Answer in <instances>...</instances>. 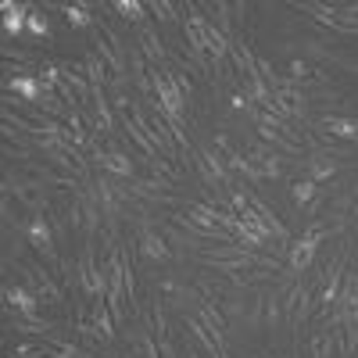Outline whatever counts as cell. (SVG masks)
<instances>
[{
	"mask_svg": "<svg viewBox=\"0 0 358 358\" xmlns=\"http://www.w3.org/2000/svg\"><path fill=\"white\" fill-rule=\"evenodd\" d=\"M315 197H319V183H312L308 176H305V179H297V183L290 187V201H294L297 208H308Z\"/></svg>",
	"mask_w": 358,
	"mask_h": 358,
	"instance_id": "18",
	"label": "cell"
},
{
	"mask_svg": "<svg viewBox=\"0 0 358 358\" xmlns=\"http://www.w3.org/2000/svg\"><path fill=\"white\" fill-rule=\"evenodd\" d=\"M140 50L143 57L151 62V69H165V40L158 36V29L155 25H140Z\"/></svg>",
	"mask_w": 358,
	"mask_h": 358,
	"instance_id": "12",
	"label": "cell"
},
{
	"mask_svg": "<svg viewBox=\"0 0 358 358\" xmlns=\"http://www.w3.org/2000/svg\"><path fill=\"white\" fill-rule=\"evenodd\" d=\"M94 47H97V57L111 69V83L122 86L126 83V50H129L122 43V36H118L108 22H97L94 25Z\"/></svg>",
	"mask_w": 358,
	"mask_h": 358,
	"instance_id": "1",
	"label": "cell"
},
{
	"mask_svg": "<svg viewBox=\"0 0 358 358\" xmlns=\"http://www.w3.org/2000/svg\"><path fill=\"white\" fill-rule=\"evenodd\" d=\"M208 11H212V22H215V29H219V33L229 40L233 36V4H226V0H215V4H204Z\"/></svg>",
	"mask_w": 358,
	"mask_h": 358,
	"instance_id": "17",
	"label": "cell"
},
{
	"mask_svg": "<svg viewBox=\"0 0 358 358\" xmlns=\"http://www.w3.org/2000/svg\"><path fill=\"white\" fill-rule=\"evenodd\" d=\"M312 129L330 133L334 140H358V122L355 118H344V115H322L312 122Z\"/></svg>",
	"mask_w": 358,
	"mask_h": 358,
	"instance_id": "10",
	"label": "cell"
},
{
	"mask_svg": "<svg viewBox=\"0 0 358 358\" xmlns=\"http://www.w3.org/2000/svg\"><path fill=\"white\" fill-rule=\"evenodd\" d=\"M25 29H29V33H33L36 40H50V18H47V15H40V11H29Z\"/></svg>",
	"mask_w": 358,
	"mask_h": 358,
	"instance_id": "20",
	"label": "cell"
},
{
	"mask_svg": "<svg viewBox=\"0 0 358 358\" xmlns=\"http://www.w3.org/2000/svg\"><path fill=\"white\" fill-rule=\"evenodd\" d=\"M15 265H18L25 287L33 290L43 305H65V287L50 276L47 265H40V262H15Z\"/></svg>",
	"mask_w": 358,
	"mask_h": 358,
	"instance_id": "3",
	"label": "cell"
},
{
	"mask_svg": "<svg viewBox=\"0 0 358 358\" xmlns=\"http://www.w3.org/2000/svg\"><path fill=\"white\" fill-rule=\"evenodd\" d=\"M94 162L104 169V172H111V176H118V179H133L136 176V165H133V158L129 155H122V151H94Z\"/></svg>",
	"mask_w": 358,
	"mask_h": 358,
	"instance_id": "11",
	"label": "cell"
},
{
	"mask_svg": "<svg viewBox=\"0 0 358 358\" xmlns=\"http://www.w3.org/2000/svg\"><path fill=\"white\" fill-rule=\"evenodd\" d=\"M287 79L297 86V83H305V79H315V69L308 62H301V57H294V62L287 65Z\"/></svg>",
	"mask_w": 358,
	"mask_h": 358,
	"instance_id": "21",
	"label": "cell"
},
{
	"mask_svg": "<svg viewBox=\"0 0 358 358\" xmlns=\"http://www.w3.org/2000/svg\"><path fill=\"white\" fill-rule=\"evenodd\" d=\"M115 11L122 15L126 22H133V25H147L143 18V11H147V4H140V0H115Z\"/></svg>",
	"mask_w": 358,
	"mask_h": 358,
	"instance_id": "19",
	"label": "cell"
},
{
	"mask_svg": "<svg viewBox=\"0 0 358 358\" xmlns=\"http://www.w3.org/2000/svg\"><path fill=\"white\" fill-rule=\"evenodd\" d=\"M194 315L201 319L204 330L212 334V341H215L219 348H226V315H222V308H219L215 301H208V297H201V305L194 308Z\"/></svg>",
	"mask_w": 358,
	"mask_h": 358,
	"instance_id": "6",
	"label": "cell"
},
{
	"mask_svg": "<svg viewBox=\"0 0 358 358\" xmlns=\"http://www.w3.org/2000/svg\"><path fill=\"white\" fill-rule=\"evenodd\" d=\"M4 90H8V94H15V97H22L25 104H40L43 101V94H47V86L36 79V76H8L4 79Z\"/></svg>",
	"mask_w": 358,
	"mask_h": 358,
	"instance_id": "8",
	"label": "cell"
},
{
	"mask_svg": "<svg viewBox=\"0 0 358 358\" xmlns=\"http://www.w3.org/2000/svg\"><path fill=\"white\" fill-rule=\"evenodd\" d=\"M215 358H229V351H219V355H215Z\"/></svg>",
	"mask_w": 358,
	"mask_h": 358,
	"instance_id": "29",
	"label": "cell"
},
{
	"mask_svg": "<svg viewBox=\"0 0 358 358\" xmlns=\"http://www.w3.org/2000/svg\"><path fill=\"white\" fill-rule=\"evenodd\" d=\"M305 165H308V179L312 183H326V179H334L337 176V155H330V151H322V147H312V155L305 158Z\"/></svg>",
	"mask_w": 358,
	"mask_h": 358,
	"instance_id": "9",
	"label": "cell"
},
{
	"mask_svg": "<svg viewBox=\"0 0 358 358\" xmlns=\"http://www.w3.org/2000/svg\"><path fill=\"white\" fill-rule=\"evenodd\" d=\"M229 104H233V111H251V97L248 94H233Z\"/></svg>",
	"mask_w": 358,
	"mask_h": 358,
	"instance_id": "26",
	"label": "cell"
},
{
	"mask_svg": "<svg viewBox=\"0 0 358 358\" xmlns=\"http://www.w3.org/2000/svg\"><path fill=\"white\" fill-rule=\"evenodd\" d=\"M315 248H319V236H315V233H305L301 241H294V244H290V251H287V262H290V268H294V273H305V268L312 265V258H315Z\"/></svg>",
	"mask_w": 358,
	"mask_h": 358,
	"instance_id": "14",
	"label": "cell"
},
{
	"mask_svg": "<svg viewBox=\"0 0 358 358\" xmlns=\"http://www.w3.org/2000/svg\"><path fill=\"white\" fill-rule=\"evenodd\" d=\"M29 11H33L29 4H11V0L4 4V36L8 40H18L22 36V29L29 22Z\"/></svg>",
	"mask_w": 358,
	"mask_h": 358,
	"instance_id": "15",
	"label": "cell"
},
{
	"mask_svg": "<svg viewBox=\"0 0 358 358\" xmlns=\"http://www.w3.org/2000/svg\"><path fill=\"white\" fill-rule=\"evenodd\" d=\"M4 301H8V308H15V315H22V319H40V297L29 290V287H11V283H4Z\"/></svg>",
	"mask_w": 358,
	"mask_h": 358,
	"instance_id": "7",
	"label": "cell"
},
{
	"mask_svg": "<svg viewBox=\"0 0 358 358\" xmlns=\"http://www.w3.org/2000/svg\"><path fill=\"white\" fill-rule=\"evenodd\" d=\"M147 165H151V172L155 176H162V179H169V183H176V179H179V165H172L169 158H151V162H147Z\"/></svg>",
	"mask_w": 358,
	"mask_h": 358,
	"instance_id": "22",
	"label": "cell"
},
{
	"mask_svg": "<svg viewBox=\"0 0 358 358\" xmlns=\"http://www.w3.org/2000/svg\"><path fill=\"white\" fill-rule=\"evenodd\" d=\"M147 11H155L158 22H176V4H165V0H155V4H147Z\"/></svg>",
	"mask_w": 358,
	"mask_h": 358,
	"instance_id": "24",
	"label": "cell"
},
{
	"mask_svg": "<svg viewBox=\"0 0 358 358\" xmlns=\"http://www.w3.org/2000/svg\"><path fill=\"white\" fill-rule=\"evenodd\" d=\"M62 15L72 29H94L97 18L90 15V4H62Z\"/></svg>",
	"mask_w": 358,
	"mask_h": 358,
	"instance_id": "16",
	"label": "cell"
},
{
	"mask_svg": "<svg viewBox=\"0 0 358 358\" xmlns=\"http://www.w3.org/2000/svg\"><path fill=\"white\" fill-rule=\"evenodd\" d=\"M151 94H155L158 111L169 118L172 126H179L187 118V97H183V90L169 79L165 69H151Z\"/></svg>",
	"mask_w": 358,
	"mask_h": 358,
	"instance_id": "2",
	"label": "cell"
},
{
	"mask_svg": "<svg viewBox=\"0 0 358 358\" xmlns=\"http://www.w3.org/2000/svg\"><path fill=\"white\" fill-rule=\"evenodd\" d=\"M337 65L348 69V72H358V57H337Z\"/></svg>",
	"mask_w": 358,
	"mask_h": 358,
	"instance_id": "27",
	"label": "cell"
},
{
	"mask_svg": "<svg viewBox=\"0 0 358 358\" xmlns=\"http://www.w3.org/2000/svg\"><path fill=\"white\" fill-rule=\"evenodd\" d=\"M280 294H265V322L268 330H280Z\"/></svg>",
	"mask_w": 358,
	"mask_h": 358,
	"instance_id": "23",
	"label": "cell"
},
{
	"mask_svg": "<svg viewBox=\"0 0 358 358\" xmlns=\"http://www.w3.org/2000/svg\"><path fill=\"white\" fill-rule=\"evenodd\" d=\"M136 251L147 258V262H169L172 258V244L158 229H151V222H140V236H136Z\"/></svg>",
	"mask_w": 358,
	"mask_h": 358,
	"instance_id": "5",
	"label": "cell"
},
{
	"mask_svg": "<svg viewBox=\"0 0 358 358\" xmlns=\"http://www.w3.org/2000/svg\"><path fill=\"white\" fill-rule=\"evenodd\" d=\"M90 322H94V334L101 344H111L115 341V315L108 308L104 297H94V308H90Z\"/></svg>",
	"mask_w": 358,
	"mask_h": 358,
	"instance_id": "13",
	"label": "cell"
},
{
	"mask_svg": "<svg viewBox=\"0 0 358 358\" xmlns=\"http://www.w3.org/2000/svg\"><path fill=\"white\" fill-rule=\"evenodd\" d=\"M262 312H265V294H258L255 301H251V315H248V322L255 326V330L262 326Z\"/></svg>",
	"mask_w": 358,
	"mask_h": 358,
	"instance_id": "25",
	"label": "cell"
},
{
	"mask_svg": "<svg viewBox=\"0 0 358 358\" xmlns=\"http://www.w3.org/2000/svg\"><path fill=\"white\" fill-rule=\"evenodd\" d=\"M18 233H25V241L36 248V255H43V262L57 258V251H54V229H50V222L43 215H33L29 222H22Z\"/></svg>",
	"mask_w": 358,
	"mask_h": 358,
	"instance_id": "4",
	"label": "cell"
},
{
	"mask_svg": "<svg viewBox=\"0 0 358 358\" xmlns=\"http://www.w3.org/2000/svg\"><path fill=\"white\" fill-rule=\"evenodd\" d=\"M183 358H201V355H197V351H190V348H187V355H183Z\"/></svg>",
	"mask_w": 358,
	"mask_h": 358,
	"instance_id": "28",
	"label": "cell"
}]
</instances>
